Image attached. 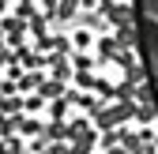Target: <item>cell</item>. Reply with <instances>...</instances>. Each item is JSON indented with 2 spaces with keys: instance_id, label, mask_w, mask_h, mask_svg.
Instances as JSON below:
<instances>
[{
  "instance_id": "1",
  "label": "cell",
  "mask_w": 158,
  "mask_h": 154,
  "mask_svg": "<svg viewBox=\"0 0 158 154\" xmlns=\"http://www.w3.org/2000/svg\"><path fill=\"white\" fill-rule=\"evenodd\" d=\"M139 49L151 68V79L158 83V19L154 15H139Z\"/></svg>"
},
{
  "instance_id": "2",
  "label": "cell",
  "mask_w": 158,
  "mask_h": 154,
  "mask_svg": "<svg viewBox=\"0 0 158 154\" xmlns=\"http://www.w3.org/2000/svg\"><path fill=\"white\" fill-rule=\"evenodd\" d=\"M139 11H143V15H154V19H158V0H139Z\"/></svg>"
}]
</instances>
